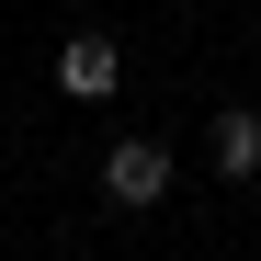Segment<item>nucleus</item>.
<instances>
[{
	"label": "nucleus",
	"mask_w": 261,
	"mask_h": 261,
	"mask_svg": "<svg viewBox=\"0 0 261 261\" xmlns=\"http://www.w3.org/2000/svg\"><path fill=\"white\" fill-rule=\"evenodd\" d=\"M57 91L68 102H114L125 91V46H114V34H68V46H57Z\"/></svg>",
	"instance_id": "obj_1"
},
{
	"label": "nucleus",
	"mask_w": 261,
	"mask_h": 261,
	"mask_svg": "<svg viewBox=\"0 0 261 261\" xmlns=\"http://www.w3.org/2000/svg\"><path fill=\"white\" fill-rule=\"evenodd\" d=\"M170 193V148L159 137H114V159H102V204H159Z\"/></svg>",
	"instance_id": "obj_2"
},
{
	"label": "nucleus",
	"mask_w": 261,
	"mask_h": 261,
	"mask_svg": "<svg viewBox=\"0 0 261 261\" xmlns=\"http://www.w3.org/2000/svg\"><path fill=\"white\" fill-rule=\"evenodd\" d=\"M216 170L227 182H261V114L250 102H216Z\"/></svg>",
	"instance_id": "obj_3"
}]
</instances>
